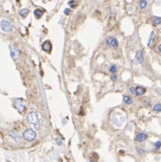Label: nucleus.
Masks as SVG:
<instances>
[{"mask_svg": "<svg viewBox=\"0 0 161 162\" xmlns=\"http://www.w3.org/2000/svg\"><path fill=\"white\" fill-rule=\"evenodd\" d=\"M157 50H158V52H159V53L161 54V45H159V46H158V48H157Z\"/></svg>", "mask_w": 161, "mask_h": 162, "instance_id": "393cba45", "label": "nucleus"}, {"mask_svg": "<svg viewBox=\"0 0 161 162\" xmlns=\"http://www.w3.org/2000/svg\"><path fill=\"white\" fill-rule=\"evenodd\" d=\"M155 39H156V33L155 31H152L151 34H150V39H149V42H148V46L150 48H152L155 44Z\"/></svg>", "mask_w": 161, "mask_h": 162, "instance_id": "6e6552de", "label": "nucleus"}, {"mask_svg": "<svg viewBox=\"0 0 161 162\" xmlns=\"http://www.w3.org/2000/svg\"><path fill=\"white\" fill-rule=\"evenodd\" d=\"M154 147H155V150H158V149L161 147V141H157V143H155Z\"/></svg>", "mask_w": 161, "mask_h": 162, "instance_id": "aec40b11", "label": "nucleus"}, {"mask_svg": "<svg viewBox=\"0 0 161 162\" xmlns=\"http://www.w3.org/2000/svg\"><path fill=\"white\" fill-rule=\"evenodd\" d=\"M12 28H13V24H12V23L9 20L3 19L1 21V29H2L3 31L8 32V31H11Z\"/></svg>", "mask_w": 161, "mask_h": 162, "instance_id": "7ed1b4c3", "label": "nucleus"}, {"mask_svg": "<svg viewBox=\"0 0 161 162\" xmlns=\"http://www.w3.org/2000/svg\"><path fill=\"white\" fill-rule=\"evenodd\" d=\"M57 143H59V145H61V144H62V142H61V141H59L58 139H57Z\"/></svg>", "mask_w": 161, "mask_h": 162, "instance_id": "a878e982", "label": "nucleus"}, {"mask_svg": "<svg viewBox=\"0 0 161 162\" xmlns=\"http://www.w3.org/2000/svg\"><path fill=\"white\" fill-rule=\"evenodd\" d=\"M109 71H110V73H116V71H117V67L115 66H112L110 68H109Z\"/></svg>", "mask_w": 161, "mask_h": 162, "instance_id": "6ab92c4d", "label": "nucleus"}, {"mask_svg": "<svg viewBox=\"0 0 161 162\" xmlns=\"http://www.w3.org/2000/svg\"><path fill=\"white\" fill-rule=\"evenodd\" d=\"M70 13H71V10H70L69 8H66V9L65 10V14H66V15L70 14Z\"/></svg>", "mask_w": 161, "mask_h": 162, "instance_id": "5701e85b", "label": "nucleus"}, {"mask_svg": "<svg viewBox=\"0 0 161 162\" xmlns=\"http://www.w3.org/2000/svg\"><path fill=\"white\" fill-rule=\"evenodd\" d=\"M152 22H153L154 25H159V24H161V17L153 16L152 17Z\"/></svg>", "mask_w": 161, "mask_h": 162, "instance_id": "ddd939ff", "label": "nucleus"}, {"mask_svg": "<svg viewBox=\"0 0 161 162\" xmlns=\"http://www.w3.org/2000/svg\"><path fill=\"white\" fill-rule=\"evenodd\" d=\"M42 14H43V11L41 9H36V10H34V15L36 16V18L39 19L42 16Z\"/></svg>", "mask_w": 161, "mask_h": 162, "instance_id": "4468645a", "label": "nucleus"}, {"mask_svg": "<svg viewBox=\"0 0 161 162\" xmlns=\"http://www.w3.org/2000/svg\"><path fill=\"white\" fill-rule=\"evenodd\" d=\"M123 102H124L125 104H127V105L132 104V102H133V100H132V99H131L129 96H124V97H123Z\"/></svg>", "mask_w": 161, "mask_h": 162, "instance_id": "dca6fc26", "label": "nucleus"}, {"mask_svg": "<svg viewBox=\"0 0 161 162\" xmlns=\"http://www.w3.org/2000/svg\"><path fill=\"white\" fill-rule=\"evenodd\" d=\"M106 42L107 44L108 45L109 47H111V48H117L118 46V41H117V39L114 38V37H109V38H107L106 39Z\"/></svg>", "mask_w": 161, "mask_h": 162, "instance_id": "423d86ee", "label": "nucleus"}, {"mask_svg": "<svg viewBox=\"0 0 161 162\" xmlns=\"http://www.w3.org/2000/svg\"><path fill=\"white\" fill-rule=\"evenodd\" d=\"M146 92V89L143 88V87H141V86H137L135 88V95L136 96H142L144 93Z\"/></svg>", "mask_w": 161, "mask_h": 162, "instance_id": "1a4fd4ad", "label": "nucleus"}, {"mask_svg": "<svg viewBox=\"0 0 161 162\" xmlns=\"http://www.w3.org/2000/svg\"><path fill=\"white\" fill-rule=\"evenodd\" d=\"M71 7H74L75 6V4H74V0H72V1H69V3H68Z\"/></svg>", "mask_w": 161, "mask_h": 162, "instance_id": "4be33fe9", "label": "nucleus"}, {"mask_svg": "<svg viewBox=\"0 0 161 162\" xmlns=\"http://www.w3.org/2000/svg\"><path fill=\"white\" fill-rule=\"evenodd\" d=\"M153 110H154V111H157V112H161V104H160V103L154 105Z\"/></svg>", "mask_w": 161, "mask_h": 162, "instance_id": "a211bd4d", "label": "nucleus"}, {"mask_svg": "<svg viewBox=\"0 0 161 162\" xmlns=\"http://www.w3.org/2000/svg\"><path fill=\"white\" fill-rule=\"evenodd\" d=\"M148 5V1L147 0H140V7L141 9H145Z\"/></svg>", "mask_w": 161, "mask_h": 162, "instance_id": "2eb2a0df", "label": "nucleus"}, {"mask_svg": "<svg viewBox=\"0 0 161 162\" xmlns=\"http://www.w3.org/2000/svg\"><path fill=\"white\" fill-rule=\"evenodd\" d=\"M23 136V139L25 140V141H27V142H32V141H34L36 139L37 133L32 129H27V130L24 131Z\"/></svg>", "mask_w": 161, "mask_h": 162, "instance_id": "f257e3e1", "label": "nucleus"}, {"mask_svg": "<svg viewBox=\"0 0 161 162\" xmlns=\"http://www.w3.org/2000/svg\"><path fill=\"white\" fill-rule=\"evenodd\" d=\"M130 91L132 93L135 94V88H134V87H131V88H130Z\"/></svg>", "mask_w": 161, "mask_h": 162, "instance_id": "b1692460", "label": "nucleus"}, {"mask_svg": "<svg viewBox=\"0 0 161 162\" xmlns=\"http://www.w3.org/2000/svg\"><path fill=\"white\" fill-rule=\"evenodd\" d=\"M7 162H11V161H7Z\"/></svg>", "mask_w": 161, "mask_h": 162, "instance_id": "cd10ccee", "label": "nucleus"}, {"mask_svg": "<svg viewBox=\"0 0 161 162\" xmlns=\"http://www.w3.org/2000/svg\"><path fill=\"white\" fill-rule=\"evenodd\" d=\"M111 80L113 81H117V76H116L115 74H112V75H111Z\"/></svg>", "mask_w": 161, "mask_h": 162, "instance_id": "412c9836", "label": "nucleus"}, {"mask_svg": "<svg viewBox=\"0 0 161 162\" xmlns=\"http://www.w3.org/2000/svg\"><path fill=\"white\" fill-rule=\"evenodd\" d=\"M41 48H42V49L45 51V52H47V53H50L51 50H52V44H51V42H50L49 40H46V41L42 44Z\"/></svg>", "mask_w": 161, "mask_h": 162, "instance_id": "0eeeda50", "label": "nucleus"}, {"mask_svg": "<svg viewBox=\"0 0 161 162\" xmlns=\"http://www.w3.org/2000/svg\"><path fill=\"white\" fill-rule=\"evenodd\" d=\"M9 135L12 136V137H13L14 140H16L17 142H19L20 140H21V136H20L19 134H17L16 133H14V132H13V131L9 132Z\"/></svg>", "mask_w": 161, "mask_h": 162, "instance_id": "f8f14e48", "label": "nucleus"}, {"mask_svg": "<svg viewBox=\"0 0 161 162\" xmlns=\"http://www.w3.org/2000/svg\"><path fill=\"white\" fill-rule=\"evenodd\" d=\"M148 138V135L144 133H140L137 136H136V141L137 142H140V143H142V142H144L146 141Z\"/></svg>", "mask_w": 161, "mask_h": 162, "instance_id": "9d476101", "label": "nucleus"}, {"mask_svg": "<svg viewBox=\"0 0 161 162\" xmlns=\"http://www.w3.org/2000/svg\"><path fill=\"white\" fill-rule=\"evenodd\" d=\"M28 14H29V10L28 9H23V10H21V12H20V15L22 16L23 18H25L28 15Z\"/></svg>", "mask_w": 161, "mask_h": 162, "instance_id": "f3484780", "label": "nucleus"}, {"mask_svg": "<svg viewBox=\"0 0 161 162\" xmlns=\"http://www.w3.org/2000/svg\"><path fill=\"white\" fill-rule=\"evenodd\" d=\"M140 153H141V154H142V153H143V152H144V151H142V150H140Z\"/></svg>", "mask_w": 161, "mask_h": 162, "instance_id": "bb28decb", "label": "nucleus"}, {"mask_svg": "<svg viewBox=\"0 0 161 162\" xmlns=\"http://www.w3.org/2000/svg\"><path fill=\"white\" fill-rule=\"evenodd\" d=\"M28 121L30 122L31 124H34L36 127H38V125H39V120L38 118V116H37V114L34 113V112H31L29 115H28Z\"/></svg>", "mask_w": 161, "mask_h": 162, "instance_id": "f03ea898", "label": "nucleus"}, {"mask_svg": "<svg viewBox=\"0 0 161 162\" xmlns=\"http://www.w3.org/2000/svg\"><path fill=\"white\" fill-rule=\"evenodd\" d=\"M10 53H11L12 58L14 60V61H18L20 59V52L17 48V47L11 45L10 46Z\"/></svg>", "mask_w": 161, "mask_h": 162, "instance_id": "20e7f679", "label": "nucleus"}, {"mask_svg": "<svg viewBox=\"0 0 161 162\" xmlns=\"http://www.w3.org/2000/svg\"><path fill=\"white\" fill-rule=\"evenodd\" d=\"M136 59H137L139 64H142L143 63L144 57H143V52H142V50H139L137 52V54H136Z\"/></svg>", "mask_w": 161, "mask_h": 162, "instance_id": "9b49d317", "label": "nucleus"}, {"mask_svg": "<svg viewBox=\"0 0 161 162\" xmlns=\"http://www.w3.org/2000/svg\"><path fill=\"white\" fill-rule=\"evenodd\" d=\"M14 107L20 113H23L25 110V103L22 99H16L14 100Z\"/></svg>", "mask_w": 161, "mask_h": 162, "instance_id": "39448f33", "label": "nucleus"}]
</instances>
